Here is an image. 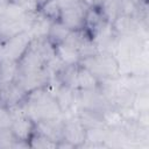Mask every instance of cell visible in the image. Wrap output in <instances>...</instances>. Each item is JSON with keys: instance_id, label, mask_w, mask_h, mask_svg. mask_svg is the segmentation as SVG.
<instances>
[{"instance_id": "cell-1", "label": "cell", "mask_w": 149, "mask_h": 149, "mask_svg": "<svg viewBox=\"0 0 149 149\" xmlns=\"http://www.w3.org/2000/svg\"><path fill=\"white\" fill-rule=\"evenodd\" d=\"M79 64L87 68L99 80L120 77L119 62L115 56L109 52H98L92 57L83 58Z\"/></svg>"}, {"instance_id": "cell-2", "label": "cell", "mask_w": 149, "mask_h": 149, "mask_svg": "<svg viewBox=\"0 0 149 149\" xmlns=\"http://www.w3.org/2000/svg\"><path fill=\"white\" fill-rule=\"evenodd\" d=\"M50 78H51V76L49 74L47 69L43 68V69L36 70V71H30V72H19L16 76V79L14 81L27 94L36 88L44 87L49 83Z\"/></svg>"}, {"instance_id": "cell-3", "label": "cell", "mask_w": 149, "mask_h": 149, "mask_svg": "<svg viewBox=\"0 0 149 149\" xmlns=\"http://www.w3.org/2000/svg\"><path fill=\"white\" fill-rule=\"evenodd\" d=\"M63 121L62 140L68 141L74 148L83 147L86 141V128L79 121L78 116H71Z\"/></svg>"}, {"instance_id": "cell-4", "label": "cell", "mask_w": 149, "mask_h": 149, "mask_svg": "<svg viewBox=\"0 0 149 149\" xmlns=\"http://www.w3.org/2000/svg\"><path fill=\"white\" fill-rule=\"evenodd\" d=\"M31 40L33 38L28 31H22L6 41H2L7 59L19 62L23 54L27 51Z\"/></svg>"}, {"instance_id": "cell-5", "label": "cell", "mask_w": 149, "mask_h": 149, "mask_svg": "<svg viewBox=\"0 0 149 149\" xmlns=\"http://www.w3.org/2000/svg\"><path fill=\"white\" fill-rule=\"evenodd\" d=\"M90 5L80 0L76 5L62 9L61 21L70 29V30H80L84 29V17Z\"/></svg>"}, {"instance_id": "cell-6", "label": "cell", "mask_w": 149, "mask_h": 149, "mask_svg": "<svg viewBox=\"0 0 149 149\" xmlns=\"http://www.w3.org/2000/svg\"><path fill=\"white\" fill-rule=\"evenodd\" d=\"M112 29L116 36L136 34L137 29L142 26V19L125 14H118L115 19L111 22Z\"/></svg>"}, {"instance_id": "cell-7", "label": "cell", "mask_w": 149, "mask_h": 149, "mask_svg": "<svg viewBox=\"0 0 149 149\" xmlns=\"http://www.w3.org/2000/svg\"><path fill=\"white\" fill-rule=\"evenodd\" d=\"M107 22L102 10L100 7L97 6H88L86 13H85V17H84V30L91 36L93 37L94 34Z\"/></svg>"}, {"instance_id": "cell-8", "label": "cell", "mask_w": 149, "mask_h": 149, "mask_svg": "<svg viewBox=\"0 0 149 149\" xmlns=\"http://www.w3.org/2000/svg\"><path fill=\"white\" fill-rule=\"evenodd\" d=\"M9 128L16 140L28 142L29 139L31 137V135L34 134V132L36 130V122L34 120H31L29 116L24 115V116L13 120Z\"/></svg>"}, {"instance_id": "cell-9", "label": "cell", "mask_w": 149, "mask_h": 149, "mask_svg": "<svg viewBox=\"0 0 149 149\" xmlns=\"http://www.w3.org/2000/svg\"><path fill=\"white\" fill-rule=\"evenodd\" d=\"M62 113L68 112L70 109L73 108L74 102H76V90L65 86V85H61L57 91L54 94Z\"/></svg>"}, {"instance_id": "cell-10", "label": "cell", "mask_w": 149, "mask_h": 149, "mask_svg": "<svg viewBox=\"0 0 149 149\" xmlns=\"http://www.w3.org/2000/svg\"><path fill=\"white\" fill-rule=\"evenodd\" d=\"M99 79L87 68L78 64L77 70V90H95L98 88Z\"/></svg>"}, {"instance_id": "cell-11", "label": "cell", "mask_w": 149, "mask_h": 149, "mask_svg": "<svg viewBox=\"0 0 149 149\" xmlns=\"http://www.w3.org/2000/svg\"><path fill=\"white\" fill-rule=\"evenodd\" d=\"M22 31L24 30L20 21L10 20L0 15V41H6Z\"/></svg>"}, {"instance_id": "cell-12", "label": "cell", "mask_w": 149, "mask_h": 149, "mask_svg": "<svg viewBox=\"0 0 149 149\" xmlns=\"http://www.w3.org/2000/svg\"><path fill=\"white\" fill-rule=\"evenodd\" d=\"M52 21H50L49 19H47L45 16H43L41 13H38L30 27V29L28 30V33L30 34L31 38H47L50 27H51Z\"/></svg>"}, {"instance_id": "cell-13", "label": "cell", "mask_w": 149, "mask_h": 149, "mask_svg": "<svg viewBox=\"0 0 149 149\" xmlns=\"http://www.w3.org/2000/svg\"><path fill=\"white\" fill-rule=\"evenodd\" d=\"M56 56L65 64V65H77L80 63V56L78 50L68 47L64 43H59L54 45Z\"/></svg>"}, {"instance_id": "cell-14", "label": "cell", "mask_w": 149, "mask_h": 149, "mask_svg": "<svg viewBox=\"0 0 149 149\" xmlns=\"http://www.w3.org/2000/svg\"><path fill=\"white\" fill-rule=\"evenodd\" d=\"M19 73L17 62L12 59H5L0 62V86L13 83Z\"/></svg>"}, {"instance_id": "cell-15", "label": "cell", "mask_w": 149, "mask_h": 149, "mask_svg": "<svg viewBox=\"0 0 149 149\" xmlns=\"http://www.w3.org/2000/svg\"><path fill=\"white\" fill-rule=\"evenodd\" d=\"M70 31L71 30L61 20H58V21H55L51 23V27H50V30H49L47 38L49 40V42L52 45H56V44L63 43Z\"/></svg>"}, {"instance_id": "cell-16", "label": "cell", "mask_w": 149, "mask_h": 149, "mask_svg": "<svg viewBox=\"0 0 149 149\" xmlns=\"http://www.w3.org/2000/svg\"><path fill=\"white\" fill-rule=\"evenodd\" d=\"M40 13L50 21L55 22L61 20L62 8L57 2V0H45L40 7Z\"/></svg>"}, {"instance_id": "cell-17", "label": "cell", "mask_w": 149, "mask_h": 149, "mask_svg": "<svg viewBox=\"0 0 149 149\" xmlns=\"http://www.w3.org/2000/svg\"><path fill=\"white\" fill-rule=\"evenodd\" d=\"M29 148H36V149H50V148H57V143L49 139L48 136L43 135L42 133L35 130L31 137L28 141Z\"/></svg>"}, {"instance_id": "cell-18", "label": "cell", "mask_w": 149, "mask_h": 149, "mask_svg": "<svg viewBox=\"0 0 149 149\" xmlns=\"http://www.w3.org/2000/svg\"><path fill=\"white\" fill-rule=\"evenodd\" d=\"M24 9L22 8L21 5H16V3H12L9 2L5 13L2 14L5 17L10 19V20H15V21H20L21 17L24 15Z\"/></svg>"}, {"instance_id": "cell-19", "label": "cell", "mask_w": 149, "mask_h": 149, "mask_svg": "<svg viewBox=\"0 0 149 149\" xmlns=\"http://www.w3.org/2000/svg\"><path fill=\"white\" fill-rule=\"evenodd\" d=\"M8 3H9L8 0H0V15H2V14L5 13V10H6L7 6H8Z\"/></svg>"}, {"instance_id": "cell-20", "label": "cell", "mask_w": 149, "mask_h": 149, "mask_svg": "<svg viewBox=\"0 0 149 149\" xmlns=\"http://www.w3.org/2000/svg\"><path fill=\"white\" fill-rule=\"evenodd\" d=\"M106 1H108V0H92L91 1V5L92 6H97V7H101ZM90 5V6H91Z\"/></svg>"}, {"instance_id": "cell-21", "label": "cell", "mask_w": 149, "mask_h": 149, "mask_svg": "<svg viewBox=\"0 0 149 149\" xmlns=\"http://www.w3.org/2000/svg\"><path fill=\"white\" fill-rule=\"evenodd\" d=\"M9 2H12V3H16V5H22L26 0H8Z\"/></svg>"}, {"instance_id": "cell-22", "label": "cell", "mask_w": 149, "mask_h": 149, "mask_svg": "<svg viewBox=\"0 0 149 149\" xmlns=\"http://www.w3.org/2000/svg\"><path fill=\"white\" fill-rule=\"evenodd\" d=\"M36 1H37V2L40 3V5H42V3H43V2L45 1V0H36Z\"/></svg>"}]
</instances>
